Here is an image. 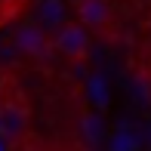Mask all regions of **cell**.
<instances>
[{
    "instance_id": "cell-1",
    "label": "cell",
    "mask_w": 151,
    "mask_h": 151,
    "mask_svg": "<svg viewBox=\"0 0 151 151\" xmlns=\"http://www.w3.org/2000/svg\"><path fill=\"white\" fill-rule=\"evenodd\" d=\"M31 127V108L22 86L12 74L0 77V139L6 145H19L28 136Z\"/></svg>"
},
{
    "instance_id": "cell-2",
    "label": "cell",
    "mask_w": 151,
    "mask_h": 151,
    "mask_svg": "<svg viewBox=\"0 0 151 151\" xmlns=\"http://www.w3.org/2000/svg\"><path fill=\"white\" fill-rule=\"evenodd\" d=\"M52 46L71 62H86L90 59V34L83 22H65L52 31Z\"/></svg>"
},
{
    "instance_id": "cell-3",
    "label": "cell",
    "mask_w": 151,
    "mask_h": 151,
    "mask_svg": "<svg viewBox=\"0 0 151 151\" xmlns=\"http://www.w3.org/2000/svg\"><path fill=\"white\" fill-rule=\"evenodd\" d=\"M16 43H19V50H25V52L34 56V59H43V56H50V50H56V46H52V37L46 34V28H43L40 22H25V25H19Z\"/></svg>"
},
{
    "instance_id": "cell-4",
    "label": "cell",
    "mask_w": 151,
    "mask_h": 151,
    "mask_svg": "<svg viewBox=\"0 0 151 151\" xmlns=\"http://www.w3.org/2000/svg\"><path fill=\"white\" fill-rule=\"evenodd\" d=\"M77 9V19L93 31H105L108 22H111V9H108V0H83Z\"/></svg>"
},
{
    "instance_id": "cell-5",
    "label": "cell",
    "mask_w": 151,
    "mask_h": 151,
    "mask_svg": "<svg viewBox=\"0 0 151 151\" xmlns=\"http://www.w3.org/2000/svg\"><path fill=\"white\" fill-rule=\"evenodd\" d=\"M65 0H37V22L43 25L46 31H56L59 25H65Z\"/></svg>"
},
{
    "instance_id": "cell-6",
    "label": "cell",
    "mask_w": 151,
    "mask_h": 151,
    "mask_svg": "<svg viewBox=\"0 0 151 151\" xmlns=\"http://www.w3.org/2000/svg\"><path fill=\"white\" fill-rule=\"evenodd\" d=\"M65 3H71V6H80V3H83V0H65Z\"/></svg>"
}]
</instances>
